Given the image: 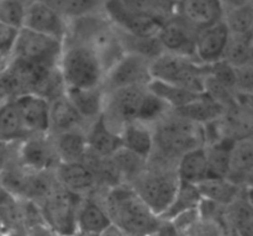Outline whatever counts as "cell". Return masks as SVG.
<instances>
[{"label":"cell","instance_id":"1","mask_svg":"<svg viewBox=\"0 0 253 236\" xmlns=\"http://www.w3.org/2000/svg\"><path fill=\"white\" fill-rule=\"evenodd\" d=\"M152 129L155 148L147 161L150 166L175 170L180 156L193 148L204 146L203 126L184 120L173 111Z\"/></svg>","mask_w":253,"mask_h":236},{"label":"cell","instance_id":"2","mask_svg":"<svg viewBox=\"0 0 253 236\" xmlns=\"http://www.w3.org/2000/svg\"><path fill=\"white\" fill-rule=\"evenodd\" d=\"M95 195L105 208L111 223L127 236H152L161 220L137 197L131 186L121 185Z\"/></svg>","mask_w":253,"mask_h":236},{"label":"cell","instance_id":"3","mask_svg":"<svg viewBox=\"0 0 253 236\" xmlns=\"http://www.w3.org/2000/svg\"><path fill=\"white\" fill-rule=\"evenodd\" d=\"M58 68L66 88L93 89L103 86L105 71L95 53L84 45L63 42Z\"/></svg>","mask_w":253,"mask_h":236},{"label":"cell","instance_id":"4","mask_svg":"<svg viewBox=\"0 0 253 236\" xmlns=\"http://www.w3.org/2000/svg\"><path fill=\"white\" fill-rule=\"evenodd\" d=\"M131 188L148 209L160 219L174 199L179 186L175 170L150 166L131 183Z\"/></svg>","mask_w":253,"mask_h":236},{"label":"cell","instance_id":"5","mask_svg":"<svg viewBox=\"0 0 253 236\" xmlns=\"http://www.w3.org/2000/svg\"><path fill=\"white\" fill-rule=\"evenodd\" d=\"M104 12L120 31L136 37H155L165 24L152 14L151 1H104Z\"/></svg>","mask_w":253,"mask_h":236},{"label":"cell","instance_id":"6","mask_svg":"<svg viewBox=\"0 0 253 236\" xmlns=\"http://www.w3.org/2000/svg\"><path fill=\"white\" fill-rule=\"evenodd\" d=\"M151 78L204 94L205 67L193 59L163 52L150 63Z\"/></svg>","mask_w":253,"mask_h":236},{"label":"cell","instance_id":"7","mask_svg":"<svg viewBox=\"0 0 253 236\" xmlns=\"http://www.w3.org/2000/svg\"><path fill=\"white\" fill-rule=\"evenodd\" d=\"M82 198L57 186L48 197L39 203L44 224L59 236L76 235L78 233L77 212Z\"/></svg>","mask_w":253,"mask_h":236},{"label":"cell","instance_id":"8","mask_svg":"<svg viewBox=\"0 0 253 236\" xmlns=\"http://www.w3.org/2000/svg\"><path fill=\"white\" fill-rule=\"evenodd\" d=\"M62 52L63 41L22 27L9 59L27 64L58 66Z\"/></svg>","mask_w":253,"mask_h":236},{"label":"cell","instance_id":"9","mask_svg":"<svg viewBox=\"0 0 253 236\" xmlns=\"http://www.w3.org/2000/svg\"><path fill=\"white\" fill-rule=\"evenodd\" d=\"M146 93L147 88L143 86L128 87L106 93L101 114L105 125L120 135L124 126L137 121Z\"/></svg>","mask_w":253,"mask_h":236},{"label":"cell","instance_id":"10","mask_svg":"<svg viewBox=\"0 0 253 236\" xmlns=\"http://www.w3.org/2000/svg\"><path fill=\"white\" fill-rule=\"evenodd\" d=\"M150 61L132 53H125L108 72L103 81L105 93L128 87H146L152 78L150 73Z\"/></svg>","mask_w":253,"mask_h":236},{"label":"cell","instance_id":"11","mask_svg":"<svg viewBox=\"0 0 253 236\" xmlns=\"http://www.w3.org/2000/svg\"><path fill=\"white\" fill-rule=\"evenodd\" d=\"M15 158L21 167L32 172H53L59 165L53 142L48 134L29 135L17 142Z\"/></svg>","mask_w":253,"mask_h":236},{"label":"cell","instance_id":"12","mask_svg":"<svg viewBox=\"0 0 253 236\" xmlns=\"http://www.w3.org/2000/svg\"><path fill=\"white\" fill-rule=\"evenodd\" d=\"M195 34L197 31L175 14L162 25L157 39L166 53L195 61Z\"/></svg>","mask_w":253,"mask_h":236},{"label":"cell","instance_id":"13","mask_svg":"<svg viewBox=\"0 0 253 236\" xmlns=\"http://www.w3.org/2000/svg\"><path fill=\"white\" fill-rule=\"evenodd\" d=\"M24 29L64 41L68 32V21L48 1H30Z\"/></svg>","mask_w":253,"mask_h":236},{"label":"cell","instance_id":"14","mask_svg":"<svg viewBox=\"0 0 253 236\" xmlns=\"http://www.w3.org/2000/svg\"><path fill=\"white\" fill-rule=\"evenodd\" d=\"M230 32L225 24L216 22L195 34V61L202 66H209L222 59Z\"/></svg>","mask_w":253,"mask_h":236},{"label":"cell","instance_id":"15","mask_svg":"<svg viewBox=\"0 0 253 236\" xmlns=\"http://www.w3.org/2000/svg\"><path fill=\"white\" fill-rule=\"evenodd\" d=\"M14 101L27 135L48 134L49 101L35 94H24Z\"/></svg>","mask_w":253,"mask_h":236},{"label":"cell","instance_id":"16","mask_svg":"<svg viewBox=\"0 0 253 236\" xmlns=\"http://www.w3.org/2000/svg\"><path fill=\"white\" fill-rule=\"evenodd\" d=\"M195 31L215 25L222 20V1L219 0H185L177 1V11Z\"/></svg>","mask_w":253,"mask_h":236},{"label":"cell","instance_id":"17","mask_svg":"<svg viewBox=\"0 0 253 236\" xmlns=\"http://www.w3.org/2000/svg\"><path fill=\"white\" fill-rule=\"evenodd\" d=\"M58 186L81 197H86L98 189L96 180L91 171L82 162L59 163L53 171Z\"/></svg>","mask_w":253,"mask_h":236},{"label":"cell","instance_id":"18","mask_svg":"<svg viewBox=\"0 0 253 236\" xmlns=\"http://www.w3.org/2000/svg\"><path fill=\"white\" fill-rule=\"evenodd\" d=\"M253 140L252 138L234 141L230 152V166L226 180L239 187H252Z\"/></svg>","mask_w":253,"mask_h":236},{"label":"cell","instance_id":"19","mask_svg":"<svg viewBox=\"0 0 253 236\" xmlns=\"http://www.w3.org/2000/svg\"><path fill=\"white\" fill-rule=\"evenodd\" d=\"M110 224V218L95 193L82 198L77 212L78 233L96 236Z\"/></svg>","mask_w":253,"mask_h":236},{"label":"cell","instance_id":"20","mask_svg":"<svg viewBox=\"0 0 253 236\" xmlns=\"http://www.w3.org/2000/svg\"><path fill=\"white\" fill-rule=\"evenodd\" d=\"M105 95L103 87L93 89L66 88V96L88 126L103 114Z\"/></svg>","mask_w":253,"mask_h":236},{"label":"cell","instance_id":"21","mask_svg":"<svg viewBox=\"0 0 253 236\" xmlns=\"http://www.w3.org/2000/svg\"><path fill=\"white\" fill-rule=\"evenodd\" d=\"M88 128L78 111L74 109L71 101L64 94L56 100L49 103V125L48 135L67 133V131L78 130V129Z\"/></svg>","mask_w":253,"mask_h":236},{"label":"cell","instance_id":"22","mask_svg":"<svg viewBox=\"0 0 253 236\" xmlns=\"http://www.w3.org/2000/svg\"><path fill=\"white\" fill-rule=\"evenodd\" d=\"M85 138L88 151L99 157H111L123 147L120 135L110 130L101 116L86 128Z\"/></svg>","mask_w":253,"mask_h":236},{"label":"cell","instance_id":"23","mask_svg":"<svg viewBox=\"0 0 253 236\" xmlns=\"http://www.w3.org/2000/svg\"><path fill=\"white\" fill-rule=\"evenodd\" d=\"M49 136L53 142L59 163L82 162L88 151L85 129H78Z\"/></svg>","mask_w":253,"mask_h":236},{"label":"cell","instance_id":"24","mask_svg":"<svg viewBox=\"0 0 253 236\" xmlns=\"http://www.w3.org/2000/svg\"><path fill=\"white\" fill-rule=\"evenodd\" d=\"M123 147L148 161L155 148L152 126L133 121L120 131Z\"/></svg>","mask_w":253,"mask_h":236},{"label":"cell","instance_id":"25","mask_svg":"<svg viewBox=\"0 0 253 236\" xmlns=\"http://www.w3.org/2000/svg\"><path fill=\"white\" fill-rule=\"evenodd\" d=\"M175 173L180 182L198 186L209 178L205 146L193 148L182 155L175 165Z\"/></svg>","mask_w":253,"mask_h":236},{"label":"cell","instance_id":"26","mask_svg":"<svg viewBox=\"0 0 253 236\" xmlns=\"http://www.w3.org/2000/svg\"><path fill=\"white\" fill-rule=\"evenodd\" d=\"M252 109L242 108L237 104L232 105L231 108L225 109L224 115L220 118V125H221L224 139L236 141L252 138Z\"/></svg>","mask_w":253,"mask_h":236},{"label":"cell","instance_id":"27","mask_svg":"<svg viewBox=\"0 0 253 236\" xmlns=\"http://www.w3.org/2000/svg\"><path fill=\"white\" fill-rule=\"evenodd\" d=\"M222 22L232 35L252 34L253 2L250 0L222 1Z\"/></svg>","mask_w":253,"mask_h":236},{"label":"cell","instance_id":"28","mask_svg":"<svg viewBox=\"0 0 253 236\" xmlns=\"http://www.w3.org/2000/svg\"><path fill=\"white\" fill-rule=\"evenodd\" d=\"M252 187H246L242 194L226 207L227 219L236 236H253V209L251 200Z\"/></svg>","mask_w":253,"mask_h":236},{"label":"cell","instance_id":"29","mask_svg":"<svg viewBox=\"0 0 253 236\" xmlns=\"http://www.w3.org/2000/svg\"><path fill=\"white\" fill-rule=\"evenodd\" d=\"M197 188L203 199L209 200L221 207L231 205L244 190V188L234 185L226 178H207L200 182Z\"/></svg>","mask_w":253,"mask_h":236},{"label":"cell","instance_id":"30","mask_svg":"<svg viewBox=\"0 0 253 236\" xmlns=\"http://www.w3.org/2000/svg\"><path fill=\"white\" fill-rule=\"evenodd\" d=\"M172 111L184 120L204 126L221 118L225 113V109L204 94L198 100Z\"/></svg>","mask_w":253,"mask_h":236},{"label":"cell","instance_id":"31","mask_svg":"<svg viewBox=\"0 0 253 236\" xmlns=\"http://www.w3.org/2000/svg\"><path fill=\"white\" fill-rule=\"evenodd\" d=\"M146 88L151 93L155 94L156 96H158L161 100L165 101L172 110L188 105V104L198 100V99L204 95V94L194 93V92L187 91V89L179 88V87L175 86H170V84L163 83V82L156 81V79H152L146 86Z\"/></svg>","mask_w":253,"mask_h":236},{"label":"cell","instance_id":"32","mask_svg":"<svg viewBox=\"0 0 253 236\" xmlns=\"http://www.w3.org/2000/svg\"><path fill=\"white\" fill-rule=\"evenodd\" d=\"M202 195L198 190L197 186L190 185V183L180 182L178 186L177 193L174 195V199L170 203L168 209L161 215L160 220L163 222H172L174 218L180 215L182 213L188 212V210L197 209L202 202Z\"/></svg>","mask_w":253,"mask_h":236},{"label":"cell","instance_id":"33","mask_svg":"<svg viewBox=\"0 0 253 236\" xmlns=\"http://www.w3.org/2000/svg\"><path fill=\"white\" fill-rule=\"evenodd\" d=\"M253 35H232L230 34L225 47L222 61L234 68L252 64L253 58Z\"/></svg>","mask_w":253,"mask_h":236},{"label":"cell","instance_id":"34","mask_svg":"<svg viewBox=\"0 0 253 236\" xmlns=\"http://www.w3.org/2000/svg\"><path fill=\"white\" fill-rule=\"evenodd\" d=\"M27 133L22 125L19 109L15 101L5 104L0 108V141L16 143L27 138Z\"/></svg>","mask_w":253,"mask_h":236},{"label":"cell","instance_id":"35","mask_svg":"<svg viewBox=\"0 0 253 236\" xmlns=\"http://www.w3.org/2000/svg\"><path fill=\"white\" fill-rule=\"evenodd\" d=\"M120 42L123 45V48L125 53L137 54L143 57L147 61L152 62L158 56L163 53V48L158 41L157 36L155 37H136L132 35H128L126 32L120 31L118 29Z\"/></svg>","mask_w":253,"mask_h":236},{"label":"cell","instance_id":"36","mask_svg":"<svg viewBox=\"0 0 253 236\" xmlns=\"http://www.w3.org/2000/svg\"><path fill=\"white\" fill-rule=\"evenodd\" d=\"M114 165L118 168L124 185L130 186L137 177H140L147 168V160L140 157L136 153L121 147L118 152L111 156Z\"/></svg>","mask_w":253,"mask_h":236},{"label":"cell","instance_id":"37","mask_svg":"<svg viewBox=\"0 0 253 236\" xmlns=\"http://www.w3.org/2000/svg\"><path fill=\"white\" fill-rule=\"evenodd\" d=\"M232 143V140H222L214 145L205 146L209 178H226Z\"/></svg>","mask_w":253,"mask_h":236},{"label":"cell","instance_id":"38","mask_svg":"<svg viewBox=\"0 0 253 236\" xmlns=\"http://www.w3.org/2000/svg\"><path fill=\"white\" fill-rule=\"evenodd\" d=\"M67 21L88 16V15L99 14L104 11V1H90V0H77V1H48Z\"/></svg>","mask_w":253,"mask_h":236},{"label":"cell","instance_id":"39","mask_svg":"<svg viewBox=\"0 0 253 236\" xmlns=\"http://www.w3.org/2000/svg\"><path fill=\"white\" fill-rule=\"evenodd\" d=\"M170 111H172V109L165 101L161 100L158 96H156L147 89V93H146L140 113H138L137 121L146 124V125L153 126L160 123L162 119H165Z\"/></svg>","mask_w":253,"mask_h":236},{"label":"cell","instance_id":"40","mask_svg":"<svg viewBox=\"0 0 253 236\" xmlns=\"http://www.w3.org/2000/svg\"><path fill=\"white\" fill-rule=\"evenodd\" d=\"M29 2L20 1V0L0 1V22L14 29H22Z\"/></svg>","mask_w":253,"mask_h":236},{"label":"cell","instance_id":"41","mask_svg":"<svg viewBox=\"0 0 253 236\" xmlns=\"http://www.w3.org/2000/svg\"><path fill=\"white\" fill-rule=\"evenodd\" d=\"M205 67V73L207 76L211 77L212 79L224 86L225 88L235 92V68L226 63L225 61L215 62V63L209 64ZM236 93V92H235Z\"/></svg>","mask_w":253,"mask_h":236},{"label":"cell","instance_id":"42","mask_svg":"<svg viewBox=\"0 0 253 236\" xmlns=\"http://www.w3.org/2000/svg\"><path fill=\"white\" fill-rule=\"evenodd\" d=\"M235 92L242 94H252L253 64L235 68Z\"/></svg>","mask_w":253,"mask_h":236},{"label":"cell","instance_id":"43","mask_svg":"<svg viewBox=\"0 0 253 236\" xmlns=\"http://www.w3.org/2000/svg\"><path fill=\"white\" fill-rule=\"evenodd\" d=\"M20 30L0 22V58L7 61L14 49Z\"/></svg>","mask_w":253,"mask_h":236},{"label":"cell","instance_id":"44","mask_svg":"<svg viewBox=\"0 0 253 236\" xmlns=\"http://www.w3.org/2000/svg\"><path fill=\"white\" fill-rule=\"evenodd\" d=\"M16 143H7L4 141H0V172L2 168L15 157L16 153Z\"/></svg>","mask_w":253,"mask_h":236},{"label":"cell","instance_id":"45","mask_svg":"<svg viewBox=\"0 0 253 236\" xmlns=\"http://www.w3.org/2000/svg\"><path fill=\"white\" fill-rule=\"evenodd\" d=\"M24 230L25 236H59L51 228L47 227L44 223H37V224L29 225Z\"/></svg>","mask_w":253,"mask_h":236},{"label":"cell","instance_id":"46","mask_svg":"<svg viewBox=\"0 0 253 236\" xmlns=\"http://www.w3.org/2000/svg\"><path fill=\"white\" fill-rule=\"evenodd\" d=\"M152 236H184V235L180 234L170 222H163V220H161L160 225H158V228L156 229V232L153 233Z\"/></svg>","mask_w":253,"mask_h":236},{"label":"cell","instance_id":"47","mask_svg":"<svg viewBox=\"0 0 253 236\" xmlns=\"http://www.w3.org/2000/svg\"><path fill=\"white\" fill-rule=\"evenodd\" d=\"M96 236H127V235H126L125 233L120 229V228L116 227L115 224H113V223H111L109 227H106L103 232L99 233Z\"/></svg>","mask_w":253,"mask_h":236},{"label":"cell","instance_id":"48","mask_svg":"<svg viewBox=\"0 0 253 236\" xmlns=\"http://www.w3.org/2000/svg\"><path fill=\"white\" fill-rule=\"evenodd\" d=\"M1 236H25V230L24 229L4 230Z\"/></svg>","mask_w":253,"mask_h":236},{"label":"cell","instance_id":"49","mask_svg":"<svg viewBox=\"0 0 253 236\" xmlns=\"http://www.w3.org/2000/svg\"><path fill=\"white\" fill-rule=\"evenodd\" d=\"M6 62L7 61H5V59L0 58V66H5V64H6Z\"/></svg>","mask_w":253,"mask_h":236},{"label":"cell","instance_id":"50","mask_svg":"<svg viewBox=\"0 0 253 236\" xmlns=\"http://www.w3.org/2000/svg\"><path fill=\"white\" fill-rule=\"evenodd\" d=\"M1 234H2V229H1V227H0V236H1Z\"/></svg>","mask_w":253,"mask_h":236},{"label":"cell","instance_id":"51","mask_svg":"<svg viewBox=\"0 0 253 236\" xmlns=\"http://www.w3.org/2000/svg\"><path fill=\"white\" fill-rule=\"evenodd\" d=\"M4 67H5V66H0V71H1V69L4 68Z\"/></svg>","mask_w":253,"mask_h":236}]
</instances>
